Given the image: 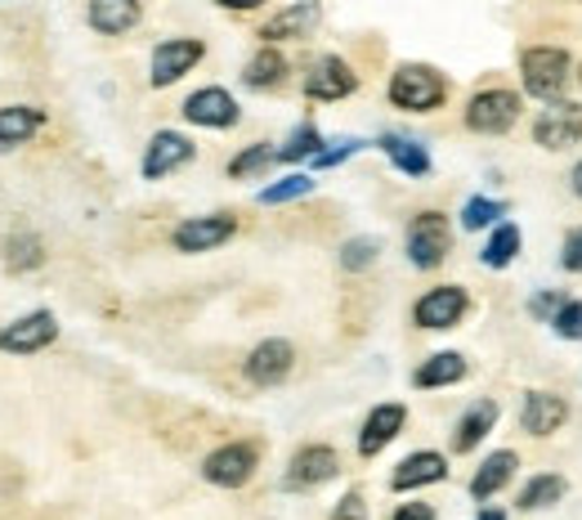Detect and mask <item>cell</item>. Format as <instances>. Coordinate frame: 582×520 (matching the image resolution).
Here are the masks:
<instances>
[{
  "label": "cell",
  "mask_w": 582,
  "mask_h": 520,
  "mask_svg": "<svg viewBox=\"0 0 582 520\" xmlns=\"http://www.w3.org/2000/svg\"><path fill=\"white\" fill-rule=\"evenodd\" d=\"M45 265V243L37 234H14L6 238V269L14 274H28V269H41Z\"/></svg>",
  "instance_id": "f1b7e54d"
},
{
  "label": "cell",
  "mask_w": 582,
  "mask_h": 520,
  "mask_svg": "<svg viewBox=\"0 0 582 520\" xmlns=\"http://www.w3.org/2000/svg\"><path fill=\"white\" fill-rule=\"evenodd\" d=\"M318 153H323V135H318V126L305 122V126H296V131L287 135V144L278 149V162H305V157L314 162Z\"/></svg>",
  "instance_id": "d6a6232c"
},
{
  "label": "cell",
  "mask_w": 582,
  "mask_h": 520,
  "mask_svg": "<svg viewBox=\"0 0 582 520\" xmlns=\"http://www.w3.org/2000/svg\"><path fill=\"white\" fill-rule=\"evenodd\" d=\"M377 256H381V243H377V238H349V243L340 247V269H345V274H364V269L377 265Z\"/></svg>",
  "instance_id": "836d02e7"
},
{
  "label": "cell",
  "mask_w": 582,
  "mask_h": 520,
  "mask_svg": "<svg viewBox=\"0 0 582 520\" xmlns=\"http://www.w3.org/2000/svg\"><path fill=\"white\" fill-rule=\"evenodd\" d=\"M578 6H582V0H578Z\"/></svg>",
  "instance_id": "f6af8a7d"
},
{
  "label": "cell",
  "mask_w": 582,
  "mask_h": 520,
  "mask_svg": "<svg viewBox=\"0 0 582 520\" xmlns=\"http://www.w3.org/2000/svg\"><path fill=\"white\" fill-rule=\"evenodd\" d=\"M336 471H340V458H336L331 445H305V449H296V458L287 467V485L292 489H314V485H327Z\"/></svg>",
  "instance_id": "2e32d148"
},
{
  "label": "cell",
  "mask_w": 582,
  "mask_h": 520,
  "mask_svg": "<svg viewBox=\"0 0 582 520\" xmlns=\"http://www.w3.org/2000/svg\"><path fill=\"white\" fill-rule=\"evenodd\" d=\"M520 122V94L515 90H480L466 103V126L476 135H507Z\"/></svg>",
  "instance_id": "5b68a950"
},
{
  "label": "cell",
  "mask_w": 582,
  "mask_h": 520,
  "mask_svg": "<svg viewBox=\"0 0 582 520\" xmlns=\"http://www.w3.org/2000/svg\"><path fill=\"white\" fill-rule=\"evenodd\" d=\"M331 520H368V502H364V493H359V489H349V493L336 502Z\"/></svg>",
  "instance_id": "74e56055"
},
{
  "label": "cell",
  "mask_w": 582,
  "mask_h": 520,
  "mask_svg": "<svg viewBox=\"0 0 582 520\" xmlns=\"http://www.w3.org/2000/svg\"><path fill=\"white\" fill-rule=\"evenodd\" d=\"M466 377V359L457 355V350H439V355H430L417 373H412V386L417 390H439V386H452V381H461Z\"/></svg>",
  "instance_id": "d4e9b609"
},
{
  "label": "cell",
  "mask_w": 582,
  "mask_h": 520,
  "mask_svg": "<svg viewBox=\"0 0 582 520\" xmlns=\"http://www.w3.org/2000/svg\"><path fill=\"white\" fill-rule=\"evenodd\" d=\"M283 77H287V59H283L274 45H261V50L247 59V72H243V81H247L252 90H274V85H283Z\"/></svg>",
  "instance_id": "484cf974"
},
{
  "label": "cell",
  "mask_w": 582,
  "mask_h": 520,
  "mask_svg": "<svg viewBox=\"0 0 582 520\" xmlns=\"http://www.w3.org/2000/svg\"><path fill=\"white\" fill-rule=\"evenodd\" d=\"M309 193H314V180L305 171H292V175L261 188V206H283V202H296V197H309Z\"/></svg>",
  "instance_id": "f546056e"
},
{
  "label": "cell",
  "mask_w": 582,
  "mask_h": 520,
  "mask_svg": "<svg viewBox=\"0 0 582 520\" xmlns=\"http://www.w3.org/2000/svg\"><path fill=\"white\" fill-rule=\"evenodd\" d=\"M233 234H238V221L224 216V212H211V216L180 221L175 234H171V247L184 252V256H197V252H215V247H224Z\"/></svg>",
  "instance_id": "ba28073f"
},
{
  "label": "cell",
  "mask_w": 582,
  "mask_h": 520,
  "mask_svg": "<svg viewBox=\"0 0 582 520\" xmlns=\"http://www.w3.org/2000/svg\"><path fill=\"white\" fill-rule=\"evenodd\" d=\"M573 68V59H569V50H555V45H529L524 54H520V81H524V90L529 94H538V99H564V85H569V72Z\"/></svg>",
  "instance_id": "7a4b0ae2"
},
{
  "label": "cell",
  "mask_w": 582,
  "mask_h": 520,
  "mask_svg": "<svg viewBox=\"0 0 582 520\" xmlns=\"http://www.w3.org/2000/svg\"><path fill=\"white\" fill-rule=\"evenodd\" d=\"M219 6H224V10H238V14H247V10H261L265 0H219Z\"/></svg>",
  "instance_id": "60d3db41"
},
{
  "label": "cell",
  "mask_w": 582,
  "mask_h": 520,
  "mask_svg": "<svg viewBox=\"0 0 582 520\" xmlns=\"http://www.w3.org/2000/svg\"><path fill=\"white\" fill-rule=\"evenodd\" d=\"M364 149H368L364 140H340L336 149H323V153L314 157V166H318V171H327V166H340L345 157H355V153H364Z\"/></svg>",
  "instance_id": "d590c367"
},
{
  "label": "cell",
  "mask_w": 582,
  "mask_h": 520,
  "mask_svg": "<svg viewBox=\"0 0 582 520\" xmlns=\"http://www.w3.org/2000/svg\"><path fill=\"white\" fill-rule=\"evenodd\" d=\"M274 162H278V149H274V144H252V149H243L238 157L228 162V175H233V180H252V175H265Z\"/></svg>",
  "instance_id": "4dcf8cb0"
},
{
  "label": "cell",
  "mask_w": 582,
  "mask_h": 520,
  "mask_svg": "<svg viewBox=\"0 0 582 520\" xmlns=\"http://www.w3.org/2000/svg\"><path fill=\"white\" fill-rule=\"evenodd\" d=\"M193 153H197V149H193L188 135H180V131H157V135L149 140V153H144V180H166L171 171L188 166Z\"/></svg>",
  "instance_id": "5bb4252c"
},
{
  "label": "cell",
  "mask_w": 582,
  "mask_h": 520,
  "mask_svg": "<svg viewBox=\"0 0 582 520\" xmlns=\"http://www.w3.org/2000/svg\"><path fill=\"white\" fill-rule=\"evenodd\" d=\"M471 309V296L457 283H443V287H430L417 305H412V324L426 328V333H443V328H457Z\"/></svg>",
  "instance_id": "8992f818"
},
{
  "label": "cell",
  "mask_w": 582,
  "mask_h": 520,
  "mask_svg": "<svg viewBox=\"0 0 582 520\" xmlns=\"http://www.w3.org/2000/svg\"><path fill=\"white\" fill-rule=\"evenodd\" d=\"M54 337H59V319L50 309H32V315L0 328V350L6 355H37V350L54 346Z\"/></svg>",
  "instance_id": "30bf717a"
},
{
  "label": "cell",
  "mask_w": 582,
  "mask_h": 520,
  "mask_svg": "<svg viewBox=\"0 0 582 520\" xmlns=\"http://www.w3.org/2000/svg\"><path fill=\"white\" fill-rule=\"evenodd\" d=\"M560 265H564L569 274H582V225L564 234V247H560Z\"/></svg>",
  "instance_id": "8d00e7d4"
},
{
  "label": "cell",
  "mask_w": 582,
  "mask_h": 520,
  "mask_svg": "<svg viewBox=\"0 0 582 520\" xmlns=\"http://www.w3.org/2000/svg\"><path fill=\"white\" fill-rule=\"evenodd\" d=\"M390 520H435V507L430 502H404Z\"/></svg>",
  "instance_id": "ab89813d"
},
{
  "label": "cell",
  "mask_w": 582,
  "mask_h": 520,
  "mask_svg": "<svg viewBox=\"0 0 582 520\" xmlns=\"http://www.w3.org/2000/svg\"><path fill=\"white\" fill-rule=\"evenodd\" d=\"M515 467H520V458H515L511 449H498V453H489V458L480 462V471L471 476V498H476V502H489L493 493H502V489L511 485Z\"/></svg>",
  "instance_id": "7402d4cb"
},
{
  "label": "cell",
  "mask_w": 582,
  "mask_h": 520,
  "mask_svg": "<svg viewBox=\"0 0 582 520\" xmlns=\"http://www.w3.org/2000/svg\"><path fill=\"white\" fill-rule=\"evenodd\" d=\"M533 140H538L542 149H551V153L582 144V103H573V99H551L547 109L538 113V122H533Z\"/></svg>",
  "instance_id": "52a82bcc"
},
{
  "label": "cell",
  "mask_w": 582,
  "mask_h": 520,
  "mask_svg": "<svg viewBox=\"0 0 582 520\" xmlns=\"http://www.w3.org/2000/svg\"><path fill=\"white\" fill-rule=\"evenodd\" d=\"M578 85H582V68H578Z\"/></svg>",
  "instance_id": "ee69618b"
},
{
  "label": "cell",
  "mask_w": 582,
  "mask_h": 520,
  "mask_svg": "<svg viewBox=\"0 0 582 520\" xmlns=\"http://www.w3.org/2000/svg\"><path fill=\"white\" fill-rule=\"evenodd\" d=\"M551 328H555L560 337H569V341H582V300H569V296H564V305L555 309Z\"/></svg>",
  "instance_id": "e575fe53"
},
{
  "label": "cell",
  "mask_w": 582,
  "mask_h": 520,
  "mask_svg": "<svg viewBox=\"0 0 582 520\" xmlns=\"http://www.w3.org/2000/svg\"><path fill=\"white\" fill-rule=\"evenodd\" d=\"M564 422H569V404H564L560 395H551V390H529V395H524V404H520V427H524L529 436L547 440V436L560 431Z\"/></svg>",
  "instance_id": "9a60e30c"
},
{
  "label": "cell",
  "mask_w": 582,
  "mask_h": 520,
  "mask_svg": "<svg viewBox=\"0 0 582 520\" xmlns=\"http://www.w3.org/2000/svg\"><path fill=\"white\" fill-rule=\"evenodd\" d=\"M377 149L395 162V171H404V175H412V180L430 175V153H426V144H417V140H408V135L386 131V135L377 140Z\"/></svg>",
  "instance_id": "cb8c5ba5"
},
{
  "label": "cell",
  "mask_w": 582,
  "mask_h": 520,
  "mask_svg": "<svg viewBox=\"0 0 582 520\" xmlns=\"http://www.w3.org/2000/svg\"><path fill=\"white\" fill-rule=\"evenodd\" d=\"M439 480H448V458L435 453V449H417V453H408L395 467L390 489L395 493H412V489H426V485H439Z\"/></svg>",
  "instance_id": "e0dca14e"
},
{
  "label": "cell",
  "mask_w": 582,
  "mask_h": 520,
  "mask_svg": "<svg viewBox=\"0 0 582 520\" xmlns=\"http://www.w3.org/2000/svg\"><path fill=\"white\" fill-rule=\"evenodd\" d=\"M41 126H45V113L32 109V103H10V109H0V153L28 144Z\"/></svg>",
  "instance_id": "603a6c76"
},
{
  "label": "cell",
  "mask_w": 582,
  "mask_h": 520,
  "mask_svg": "<svg viewBox=\"0 0 582 520\" xmlns=\"http://www.w3.org/2000/svg\"><path fill=\"white\" fill-rule=\"evenodd\" d=\"M144 19L140 0H90V28L99 37H122Z\"/></svg>",
  "instance_id": "44dd1931"
},
{
  "label": "cell",
  "mask_w": 582,
  "mask_h": 520,
  "mask_svg": "<svg viewBox=\"0 0 582 520\" xmlns=\"http://www.w3.org/2000/svg\"><path fill=\"white\" fill-rule=\"evenodd\" d=\"M261 467V449L252 440H233V445H219L215 453L202 458V476L215 485V489H243Z\"/></svg>",
  "instance_id": "3957f363"
},
{
  "label": "cell",
  "mask_w": 582,
  "mask_h": 520,
  "mask_svg": "<svg viewBox=\"0 0 582 520\" xmlns=\"http://www.w3.org/2000/svg\"><path fill=\"white\" fill-rule=\"evenodd\" d=\"M476 520H507V516H502V511H498V507H484V511H480V516H476Z\"/></svg>",
  "instance_id": "7bdbcfd3"
},
{
  "label": "cell",
  "mask_w": 582,
  "mask_h": 520,
  "mask_svg": "<svg viewBox=\"0 0 582 520\" xmlns=\"http://www.w3.org/2000/svg\"><path fill=\"white\" fill-rule=\"evenodd\" d=\"M560 305H564V296H560V292H538V296L529 300V315H533V319H542V324H551Z\"/></svg>",
  "instance_id": "f35d334b"
},
{
  "label": "cell",
  "mask_w": 582,
  "mask_h": 520,
  "mask_svg": "<svg viewBox=\"0 0 582 520\" xmlns=\"http://www.w3.org/2000/svg\"><path fill=\"white\" fill-rule=\"evenodd\" d=\"M507 216V202L498 197H471L461 206V230H489V225H502Z\"/></svg>",
  "instance_id": "1f68e13d"
},
{
  "label": "cell",
  "mask_w": 582,
  "mask_h": 520,
  "mask_svg": "<svg viewBox=\"0 0 582 520\" xmlns=\"http://www.w3.org/2000/svg\"><path fill=\"white\" fill-rule=\"evenodd\" d=\"M569 188H573V193H578V197H582V162H578V166H573V171H569Z\"/></svg>",
  "instance_id": "b9f144b4"
},
{
  "label": "cell",
  "mask_w": 582,
  "mask_h": 520,
  "mask_svg": "<svg viewBox=\"0 0 582 520\" xmlns=\"http://www.w3.org/2000/svg\"><path fill=\"white\" fill-rule=\"evenodd\" d=\"M498 399H476L471 408L457 418V427H452V453H471V449H480V440L493 431V422H498Z\"/></svg>",
  "instance_id": "ffe728a7"
},
{
  "label": "cell",
  "mask_w": 582,
  "mask_h": 520,
  "mask_svg": "<svg viewBox=\"0 0 582 520\" xmlns=\"http://www.w3.org/2000/svg\"><path fill=\"white\" fill-rule=\"evenodd\" d=\"M564 493H569V480H564V476H555V471H542V476L524 480V489H520V511L551 507V502H560Z\"/></svg>",
  "instance_id": "4316f807"
},
{
  "label": "cell",
  "mask_w": 582,
  "mask_h": 520,
  "mask_svg": "<svg viewBox=\"0 0 582 520\" xmlns=\"http://www.w3.org/2000/svg\"><path fill=\"white\" fill-rule=\"evenodd\" d=\"M355 90H359L355 68H349L345 59H336V54L314 59V63H309V72H305V94H309V99H318V103H336V99L355 94Z\"/></svg>",
  "instance_id": "8fae6325"
},
{
  "label": "cell",
  "mask_w": 582,
  "mask_h": 520,
  "mask_svg": "<svg viewBox=\"0 0 582 520\" xmlns=\"http://www.w3.org/2000/svg\"><path fill=\"white\" fill-rule=\"evenodd\" d=\"M184 122L193 126H206V131H228V126H238V99H233L224 85H202L184 99Z\"/></svg>",
  "instance_id": "9c48e42d"
},
{
  "label": "cell",
  "mask_w": 582,
  "mask_h": 520,
  "mask_svg": "<svg viewBox=\"0 0 582 520\" xmlns=\"http://www.w3.org/2000/svg\"><path fill=\"white\" fill-rule=\"evenodd\" d=\"M448 247H452V225H448L443 212L412 216V225H408V261L417 269H439L443 256H448Z\"/></svg>",
  "instance_id": "277c9868"
},
{
  "label": "cell",
  "mask_w": 582,
  "mask_h": 520,
  "mask_svg": "<svg viewBox=\"0 0 582 520\" xmlns=\"http://www.w3.org/2000/svg\"><path fill=\"white\" fill-rule=\"evenodd\" d=\"M318 19H323L318 0H296V6L278 10V14L261 28V41H265V45H274V41H300V37H309V32L318 28Z\"/></svg>",
  "instance_id": "ac0fdd59"
},
{
  "label": "cell",
  "mask_w": 582,
  "mask_h": 520,
  "mask_svg": "<svg viewBox=\"0 0 582 520\" xmlns=\"http://www.w3.org/2000/svg\"><path fill=\"white\" fill-rule=\"evenodd\" d=\"M202 54H206V45L197 41V37H171V41H162L157 50H153V72H149V81L162 90V85H175L184 72H193L197 63H202Z\"/></svg>",
  "instance_id": "7c38bea8"
},
{
  "label": "cell",
  "mask_w": 582,
  "mask_h": 520,
  "mask_svg": "<svg viewBox=\"0 0 582 520\" xmlns=\"http://www.w3.org/2000/svg\"><path fill=\"white\" fill-rule=\"evenodd\" d=\"M386 94H390L395 109H404V113H435V109H443V99H448V81L430 63H399Z\"/></svg>",
  "instance_id": "6da1fadb"
},
{
  "label": "cell",
  "mask_w": 582,
  "mask_h": 520,
  "mask_svg": "<svg viewBox=\"0 0 582 520\" xmlns=\"http://www.w3.org/2000/svg\"><path fill=\"white\" fill-rule=\"evenodd\" d=\"M515 252H520V230H515L511 221H502V225H493V234H489L480 261H484L489 269H507V265L515 261Z\"/></svg>",
  "instance_id": "83f0119b"
},
{
  "label": "cell",
  "mask_w": 582,
  "mask_h": 520,
  "mask_svg": "<svg viewBox=\"0 0 582 520\" xmlns=\"http://www.w3.org/2000/svg\"><path fill=\"white\" fill-rule=\"evenodd\" d=\"M404 422H408V408H404V404H377V408L368 412L364 431H359V453H364V458H377V453L404 431Z\"/></svg>",
  "instance_id": "d6986e66"
},
{
  "label": "cell",
  "mask_w": 582,
  "mask_h": 520,
  "mask_svg": "<svg viewBox=\"0 0 582 520\" xmlns=\"http://www.w3.org/2000/svg\"><path fill=\"white\" fill-rule=\"evenodd\" d=\"M292 368H296V346L283 341V337L261 341V346L247 355V364H243V373H247L252 386H278V381L292 377Z\"/></svg>",
  "instance_id": "4fadbf2b"
}]
</instances>
